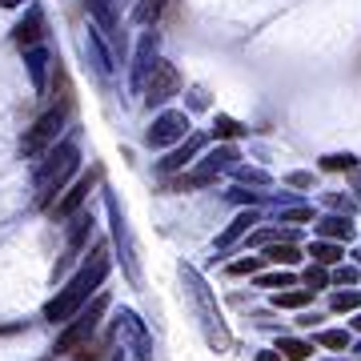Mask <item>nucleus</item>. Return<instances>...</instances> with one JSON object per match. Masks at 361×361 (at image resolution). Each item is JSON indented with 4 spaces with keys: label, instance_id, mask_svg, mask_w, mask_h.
I'll list each match as a JSON object with an SVG mask.
<instances>
[{
    "label": "nucleus",
    "instance_id": "nucleus-1",
    "mask_svg": "<svg viewBox=\"0 0 361 361\" xmlns=\"http://www.w3.org/2000/svg\"><path fill=\"white\" fill-rule=\"evenodd\" d=\"M109 269H113V257H109V249H104V245H97V249H92V257L65 281V289H56V297L44 305V322H52V325L73 322V317L85 310V301L101 293Z\"/></svg>",
    "mask_w": 361,
    "mask_h": 361
},
{
    "label": "nucleus",
    "instance_id": "nucleus-2",
    "mask_svg": "<svg viewBox=\"0 0 361 361\" xmlns=\"http://www.w3.org/2000/svg\"><path fill=\"white\" fill-rule=\"evenodd\" d=\"M180 281H185V297H189V305H193V317H197V325H201L205 341L217 349V353L233 349V334L225 329V322H221V310H217V301H213V293H209V285L201 281V273L189 269V265H180Z\"/></svg>",
    "mask_w": 361,
    "mask_h": 361
},
{
    "label": "nucleus",
    "instance_id": "nucleus-3",
    "mask_svg": "<svg viewBox=\"0 0 361 361\" xmlns=\"http://www.w3.org/2000/svg\"><path fill=\"white\" fill-rule=\"evenodd\" d=\"M77 161H80L77 145L65 141L61 149H52L49 161H44V165L37 169V205H40V209H52L56 193L65 189V180L73 177V173H77Z\"/></svg>",
    "mask_w": 361,
    "mask_h": 361
},
{
    "label": "nucleus",
    "instance_id": "nucleus-4",
    "mask_svg": "<svg viewBox=\"0 0 361 361\" xmlns=\"http://www.w3.org/2000/svg\"><path fill=\"white\" fill-rule=\"evenodd\" d=\"M65 121H68V104H56V109H49L44 116H37V125L20 137V157L32 161V157H40L49 145H56V137H61V129H65Z\"/></svg>",
    "mask_w": 361,
    "mask_h": 361
},
{
    "label": "nucleus",
    "instance_id": "nucleus-5",
    "mask_svg": "<svg viewBox=\"0 0 361 361\" xmlns=\"http://www.w3.org/2000/svg\"><path fill=\"white\" fill-rule=\"evenodd\" d=\"M104 310H109V301L104 297H97L85 313H77V322H65V334L56 337V349L52 353H77V349H85L92 341V334H97V325H101Z\"/></svg>",
    "mask_w": 361,
    "mask_h": 361
},
{
    "label": "nucleus",
    "instance_id": "nucleus-6",
    "mask_svg": "<svg viewBox=\"0 0 361 361\" xmlns=\"http://www.w3.org/2000/svg\"><path fill=\"white\" fill-rule=\"evenodd\" d=\"M177 89H180L177 68L169 65V61H157L153 73H149V85H145V92H149V104H161V101H169V97H177Z\"/></svg>",
    "mask_w": 361,
    "mask_h": 361
},
{
    "label": "nucleus",
    "instance_id": "nucleus-7",
    "mask_svg": "<svg viewBox=\"0 0 361 361\" xmlns=\"http://www.w3.org/2000/svg\"><path fill=\"white\" fill-rule=\"evenodd\" d=\"M89 189H92V173H89V177H80L77 185H73V189H68V193L61 197V201H52V209H49L52 221H68V217H73V213H77V209L85 205Z\"/></svg>",
    "mask_w": 361,
    "mask_h": 361
},
{
    "label": "nucleus",
    "instance_id": "nucleus-8",
    "mask_svg": "<svg viewBox=\"0 0 361 361\" xmlns=\"http://www.w3.org/2000/svg\"><path fill=\"white\" fill-rule=\"evenodd\" d=\"M116 334L125 337V341H129V345L137 349V353H141L145 361L153 357V353H149V337H145L141 322H137V317H133V313H121V317H116Z\"/></svg>",
    "mask_w": 361,
    "mask_h": 361
},
{
    "label": "nucleus",
    "instance_id": "nucleus-9",
    "mask_svg": "<svg viewBox=\"0 0 361 361\" xmlns=\"http://www.w3.org/2000/svg\"><path fill=\"white\" fill-rule=\"evenodd\" d=\"M189 129V121L180 113H165L161 121H157V133H149V145H169L173 137H180V133Z\"/></svg>",
    "mask_w": 361,
    "mask_h": 361
},
{
    "label": "nucleus",
    "instance_id": "nucleus-10",
    "mask_svg": "<svg viewBox=\"0 0 361 361\" xmlns=\"http://www.w3.org/2000/svg\"><path fill=\"white\" fill-rule=\"evenodd\" d=\"M40 37H44V16H40L37 8H32V13H28V20H20V25H16L13 40L20 44V49H32V44H37Z\"/></svg>",
    "mask_w": 361,
    "mask_h": 361
},
{
    "label": "nucleus",
    "instance_id": "nucleus-11",
    "mask_svg": "<svg viewBox=\"0 0 361 361\" xmlns=\"http://www.w3.org/2000/svg\"><path fill=\"white\" fill-rule=\"evenodd\" d=\"M310 301H313V289H289V293L273 297L277 310H301V305H310Z\"/></svg>",
    "mask_w": 361,
    "mask_h": 361
},
{
    "label": "nucleus",
    "instance_id": "nucleus-12",
    "mask_svg": "<svg viewBox=\"0 0 361 361\" xmlns=\"http://www.w3.org/2000/svg\"><path fill=\"white\" fill-rule=\"evenodd\" d=\"M317 229H322L325 237H334V241H349V237H353V225H349L345 217H325Z\"/></svg>",
    "mask_w": 361,
    "mask_h": 361
},
{
    "label": "nucleus",
    "instance_id": "nucleus-13",
    "mask_svg": "<svg viewBox=\"0 0 361 361\" xmlns=\"http://www.w3.org/2000/svg\"><path fill=\"white\" fill-rule=\"evenodd\" d=\"M265 261H277V265H297V261H301V253H297L293 241H285V245H269V249H265Z\"/></svg>",
    "mask_w": 361,
    "mask_h": 361
},
{
    "label": "nucleus",
    "instance_id": "nucleus-14",
    "mask_svg": "<svg viewBox=\"0 0 361 361\" xmlns=\"http://www.w3.org/2000/svg\"><path fill=\"white\" fill-rule=\"evenodd\" d=\"M197 149H201V141H197V137H193V141L185 145L180 153H173V157H169V161H161V169H165V173H177V169H185V165H189V157H193Z\"/></svg>",
    "mask_w": 361,
    "mask_h": 361
},
{
    "label": "nucleus",
    "instance_id": "nucleus-15",
    "mask_svg": "<svg viewBox=\"0 0 361 361\" xmlns=\"http://www.w3.org/2000/svg\"><path fill=\"white\" fill-rule=\"evenodd\" d=\"M310 257L317 261V265H337V261H341V249H337V245H329V241H313Z\"/></svg>",
    "mask_w": 361,
    "mask_h": 361
},
{
    "label": "nucleus",
    "instance_id": "nucleus-16",
    "mask_svg": "<svg viewBox=\"0 0 361 361\" xmlns=\"http://www.w3.org/2000/svg\"><path fill=\"white\" fill-rule=\"evenodd\" d=\"M249 225H253V213H241V217L233 221L229 229L221 233V241H217V245H221V249H229V245H233V241H237V237H241V233H245V229H249Z\"/></svg>",
    "mask_w": 361,
    "mask_h": 361
},
{
    "label": "nucleus",
    "instance_id": "nucleus-17",
    "mask_svg": "<svg viewBox=\"0 0 361 361\" xmlns=\"http://www.w3.org/2000/svg\"><path fill=\"white\" fill-rule=\"evenodd\" d=\"M281 353L289 361H305L313 353V345H310V341H297V337H281Z\"/></svg>",
    "mask_w": 361,
    "mask_h": 361
},
{
    "label": "nucleus",
    "instance_id": "nucleus-18",
    "mask_svg": "<svg viewBox=\"0 0 361 361\" xmlns=\"http://www.w3.org/2000/svg\"><path fill=\"white\" fill-rule=\"evenodd\" d=\"M329 305L337 313H349V310H361V293H334L329 297Z\"/></svg>",
    "mask_w": 361,
    "mask_h": 361
},
{
    "label": "nucleus",
    "instance_id": "nucleus-19",
    "mask_svg": "<svg viewBox=\"0 0 361 361\" xmlns=\"http://www.w3.org/2000/svg\"><path fill=\"white\" fill-rule=\"evenodd\" d=\"M161 8H165V0H145L141 8H137V20L141 25H153L157 16H161Z\"/></svg>",
    "mask_w": 361,
    "mask_h": 361
},
{
    "label": "nucleus",
    "instance_id": "nucleus-20",
    "mask_svg": "<svg viewBox=\"0 0 361 361\" xmlns=\"http://www.w3.org/2000/svg\"><path fill=\"white\" fill-rule=\"evenodd\" d=\"M317 345H325V349H345V345H349V334H341V329L317 334Z\"/></svg>",
    "mask_w": 361,
    "mask_h": 361
},
{
    "label": "nucleus",
    "instance_id": "nucleus-21",
    "mask_svg": "<svg viewBox=\"0 0 361 361\" xmlns=\"http://www.w3.org/2000/svg\"><path fill=\"white\" fill-rule=\"evenodd\" d=\"M261 261H265V257H249V261H233V265H229V273H233V277H245V273H257V269H261Z\"/></svg>",
    "mask_w": 361,
    "mask_h": 361
},
{
    "label": "nucleus",
    "instance_id": "nucleus-22",
    "mask_svg": "<svg viewBox=\"0 0 361 361\" xmlns=\"http://www.w3.org/2000/svg\"><path fill=\"white\" fill-rule=\"evenodd\" d=\"M305 285L317 293V289H325V285H329V273H325L322 265H317V269H305Z\"/></svg>",
    "mask_w": 361,
    "mask_h": 361
},
{
    "label": "nucleus",
    "instance_id": "nucleus-23",
    "mask_svg": "<svg viewBox=\"0 0 361 361\" xmlns=\"http://www.w3.org/2000/svg\"><path fill=\"white\" fill-rule=\"evenodd\" d=\"M261 285H269V289L281 285V289H289V285H293V273H269V277H261Z\"/></svg>",
    "mask_w": 361,
    "mask_h": 361
},
{
    "label": "nucleus",
    "instance_id": "nucleus-24",
    "mask_svg": "<svg viewBox=\"0 0 361 361\" xmlns=\"http://www.w3.org/2000/svg\"><path fill=\"white\" fill-rule=\"evenodd\" d=\"M322 165L325 169H334V173H341V169H353V157H325V161H322Z\"/></svg>",
    "mask_w": 361,
    "mask_h": 361
},
{
    "label": "nucleus",
    "instance_id": "nucleus-25",
    "mask_svg": "<svg viewBox=\"0 0 361 361\" xmlns=\"http://www.w3.org/2000/svg\"><path fill=\"white\" fill-rule=\"evenodd\" d=\"M329 281H337V285H349V281H357V273H353V269H337L334 277H329Z\"/></svg>",
    "mask_w": 361,
    "mask_h": 361
},
{
    "label": "nucleus",
    "instance_id": "nucleus-26",
    "mask_svg": "<svg viewBox=\"0 0 361 361\" xmlns=\"http://www.w3.org/2000/svg\"><path fill=\"white\" fill-rule=\"evenodd\" d=\"M305 217H310L305 209H289V213H285V221H305Z\"/></svg>",
    "mask_w": 361,
    "mask_h": 361
},
{
    "label": "nucleus",
    "instance_id": "nucleus-27",
    "mask_svg": "<svg viewBox=\"0 0 361 361\" xmlns=\"http://www.w3.org/2000/svg\"><path fill=\"white\" fill-rule=\"evenodd\" d=\"M97 361H121V353H113V349H109V353H104V357H97Z\"/></svg>",
    "mask_w": 361,
    "mask_h": 361
},
{
    "label": "nucleus",
    "instance_id": "nucleus-28",
    "mask_svg": "<svg viewBox=\"0 0 361 361\" xmlns=\"http://www.w3.org/2000/svg\"><path fill=\"white\" fill-rule=\"evenodd\" d=\"M16 329H20V325H0V334H16Z\"/></svg>",
    "mask_w": 361,
    "mask_h": 361
},
{
    "label": "nucleus",
    "instance_id": "nucleus-29",
    "mask_svg": "<svg viewBox=\"0 0 361 361\" xmlns=\"http://www.w3.org/2000/svg\"><path fill=\"white\" fill-rule=\"evenodd\" d=\"M0 4H4V8H13V4H20V0H0Z\"/></svg>",
    "mask_w": 361,
    "mask_h": 361
},
{
    "label": "nucleus",
    "instance_id": "nucleus-30",
    "mask_svg": "<svg viewBox=\"0 0 361 361\" xmlns=\"http://www.w3.org/2000/svg\"><path fill=\"white\" fill-rule=\"evenodd\" d=\"M353 189H357V197H361V177H357V180H353Z\"/></svg>",
    "mask_w": 361,
    "mask_h": 361
},
{
    "label": "nucleus",
    "instance_id": "nucleus-31",
    "mask_svg": "<svg viewBox=\"0 0 361 361\" xmlns=\"http://www.w3.org/2000/svg\"><path fill=\"white\" fill-rule=\"evenodd\" d=\"M357 329H361V317H357Z\"/></svg>",
    "mask_w": 361,
    "mask_h": 361
},
{
    "label": "nucleus",
    "instance_id": "nucleus-32",
    "mask_svg": "<svg viewBox=\"0 0 361 361\" xmlns=\"http://www.w3.org/2000/svg\"><path fill=\"white\" fill-rule=\"evenodd\" d=\"M357 261H361V253H357Z\"/></svg>",
    "mask_w": 361,
    "mask_h": 361
}]
</instances>
